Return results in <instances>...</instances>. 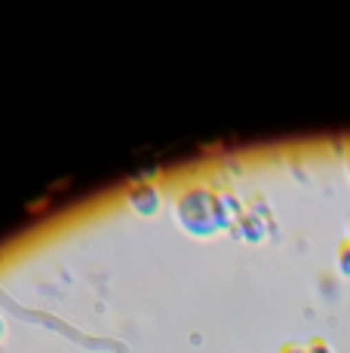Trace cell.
Segmentation results:
<instances>
[{"label":"cell","instance_id":"cell-1","mask_svg":"<svg viewBox=\"0 0 350 353\" xmlns=\"http://www.w3.org/2000/svg\"><path fill=\"white\" fill-rule=\"evenodd\" d=\"M335 268L341 270V276H347L350 280V240L347 236L338 243V249H335Z\"/></svg>","mask_w":350,"mask_h":353},{"label":"cell","instance_id":"cell-2","mask_svg":"<svg viewBox=\"0 0 350 353\" xmlns=\"http://www.w3.org/2000/svg\"><path fill=\"white\" fill-rule=\"evenodd\" d=\"M305 353H335V350H332V344H329L322 335H313L311 341L305 344Z\"/></svg>","mask_w":350,"mask_h":353},{"label":"cell","instance_id":"cell-3","mask_svg":"<svg viewBox=\"0 0 350 353\" xmlns=\"http://www.w3.org/2000/svg\"><path fill=\"white\" fill-rule=\"evenodd\" d=\"M277 353H305V344H295V341H286Z\"/></svg>","mask_w":350,"mask_h":353},{"label":"cell","instance_id":"cell-4","mask_svg":"<svg viewBox=\"0 0 350 353\" xmlns=\"http://www.w3.org/2000/svg\"><path fill=\"white\" fill-rule=\"evenodd\" d=\"M344 172H347V181H350V154H347V160H344Z\"/></svg>","mask_w":350,"mask_h":353},{"label":"cell","instance_id":"cell-5","mask_svg":"<svg viewBox=\"0 0 350 353\" xmlns=\"http://www.w3.org/2000/svg\"><path fill=\"white\" fill-rule=\"evenodd\" d=\"M347 240H350V212H347Z\"/></svg>","mask_w":350,"mask_h":353}]
</instances>
